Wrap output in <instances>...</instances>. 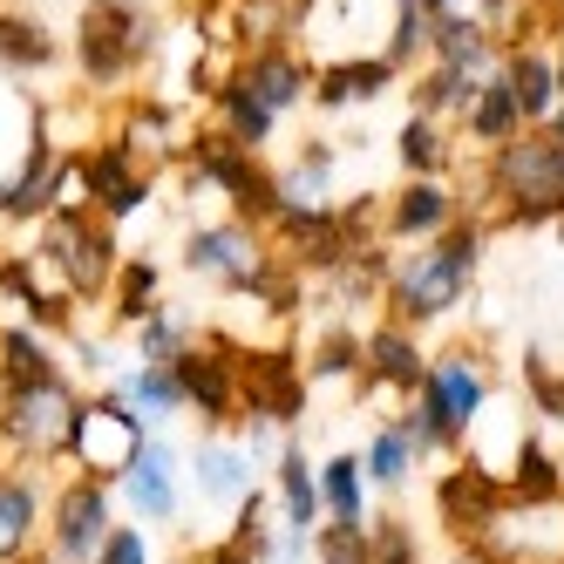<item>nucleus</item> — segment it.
<instances>
[{
    "mask_svg": "<svg viewBox=\"0 0 564 564\" xmlns=\"http://www.w3.org/2000/svg\"><path fill=\"white\" fill-rule=\"evenodd\" d=\"M422 381H429V347H422V334L415 327H401V319H375L368 327V394H422Z\"/></svg>",
    "mask_w": 564,
    "mask_h": 564,
    "instance_id": "obj_18",
    "label": "nucleus"
},
{
    "mask_svg": "<svg viewBox=\"0 0 564 564\" xmlns=\"http://www.w3.org/2000/svg\"><path fill=\"white\" fill-rule=\"evenodd\" d=\"M469 218H503L517 231H538L564 218V150L544 130H523L503 150H490V171L476 177V191L463 197Z\"/></svg>",
    "mask_w": 564,
    "mask_h": 564,
    "instance_id": "obj_2",
    "label": "nucleus"
},
{
    "mask_svg": "<svg viewBox=\"0 0 564 564\" xmlns=\"http://www.w3.org/2000/svg\"><path fill=\"white\" fill-rule=\"evenodd\" d=\"M150 442V422L130 409L123 394H83V415H75V435H68V469L75 476H96L116 490V476L137 463V449Z\"/></svg>",
    "mask_w": 564,
    "mask_h": 564,
    "instance_id": "obj_8",
    "label": "nucleus"
},
{
    "mask_svg": "<svg viewBox=\"0 0 564 564\" xmlns=\"http://www.w3.org/2000/svg\"><path fill=\"white\" fill-rule=\"evenodd\" d=\"M156 286H164V272H156L150 259H130L123 272H116V286H109V319H116V327H143V319L164 306Z\"/></svg>",
    "mask_w": 564,
    "mask_h": 564,
    "instance_id": "obj_36",
    "label": "nucleus"
},
{
    "mask_svg": "<svg viewBox=\"0 0 564 564\" xmlns=\"http://www.w3.org/2000/svg\"><path fill=\"white\" fill-rule=\"evenodd\" d=\"M360 463H368V490H381V497H401L422 456H415V442L401 435V422H381V429L368 435V449H360Z\"/></svg>",
    "mask_w": 564,
    "mask_h": 564,
    "instance_id": "obj_35",
    "label": "nucleus"
},
{
    "mask_svg": "<svg viewBox=\"0 0 564 564\" xmlns=\"http://www.w3.org/2000/svg\"><path fill=\"white\" fill-rule=\"evenodd\" d=\"M469 564H564V497L557 503H503L497 523L469 544Z\"/></svg>",
    "mask_w": 564,
    "mask_h": 564,
    "instance_id": "obj_11",
    "label": "nucleus"
},
{
    "mask_svg": "<svg viewBox=\"0 0 564 564\" xmlns=\"http://www.w3.org/2000/svg\"><path fill=\"white\" fill-rule=\"evenodd\" d=\"M116 523H123V517H116V490H109V482L68 469L55 482V497H48V538H42V551L55 564H96Z\"/></svg>",
    "mask_w": 564,
    "mask_h": 564,
    "instance_id": "obj_9",
    "label": "nucleus"
},
{
    "mask_svg": "<svg viewBox=\"0 0 564 564\" xmlns=\"http://www.w3.org/2000/svg\"><path fill=\"white\" fill-rule=\"evenodd\" d=\"M191 340H197V334H191V313L164 300V306H156L143 327H137V360H150V368H177V354H184Z\"/></svg>",
    "mask_w": 564,
    "mask_h": 564,
    "instance_id": "obj_37",
    "label": "nucleus"
},
{
    "mask_svg": "<svg viewBox=\"0 0 564 564\" xmlns=\"http://www.w3.org/2000/svg\"><path fill=\"white\" fill-rule=\"evenodd\" d=\"M96 564H150V538L137 531V523H116L109 531V544H102V557Z\"/></svg>",
    "mask_w": 564,
    "mask_h": 564,
    "instance_id": "obj_43",
    "label": "nucleus"
},
{
    "mask_svg": "<svg viewBox=\"0 0 564 564\" xmlns=\"http://www.w3.org/2000/svg\"><path fill=\"white\" fill-rule=\"evenodd\" d=\"M429 21H476V28H497L503 21V0H422Z\"/></svg>",
    "mask_w": 564,
    "mask_h": 564,
    "instance_id": "obj_42",
    "label": "nucleus"
},
{
    "mask_svg": "<svg viewBox=\"0 0 564 564\" xmlns=\"http://www.w3.org/2000/svg\"><path fill=\"white\" fill-rule=\"evenodd\" d=\"M476 89H482V75H463V68L422 62V68L409 75V109H415V116H435V123H449V130H463V116H469Z\"/></svg>",
    "mask_w": 564,
    "mask_h": 564,
    "instance_id": "obj_26",
    "label": "nucleus"
},
{
    "mask_svg": "<svg viewBox=\"0 0 564 564\" xmlns=\"http://www.w3.org/2000/svg\"><path fill=\"white\" fill-rule=\"evenodd\" d=\"M197 564H259V551H252V544H238V538H218Z\"/></svg>",
    "mask_w": 564,
    "mask_h": 564,
    "instance_id": "obj_44",
    "label": "nucleus"
},
{
    "mask_svg": "<svg viewBox=\"0 0 564 564\" xmlns=\"http://www.w3.org/2000/svg\"><path fill=\"white\" fill-rule=\"evenodd\" d=\"M177 388L184 409L205 415V429H238V340L205 334L177 354Z\"/></svg>",
    "mask_w": 564,
    "mask_h": 564,
    "instance_id": "obj_13",
    "label": "nucleus"
},
{
    "mask_svg": "<svg viewBox=\"0 0 564 564\" xmlns=\"http://www.w3.org/2000/svg\"><path fill=\"white\" fill-rule=\"evenodd\" d=\"M517 375H523V394H531V415L564 429V368H551L544 347H523L517 354Z\"/></svg>",
    "mask_w": 564,
    "mask_h": 564,
    "instance_id": "obj_38",
    "label": "nucleus"
},
{
    "mask_svg": "<svg viewBox=\"0 0 564 564\" xmlns=\"http://www.w3.org/2000/svg\"><path fill=\"white\" fill-rule=\"evenodd\" d=\"M212 123L231 137V143H246V150H265L279 137V116L265 102H252L246 89L231 83V75H218V89H212Z\"/></svg>",
    "mask_w": 564,
    "mask_h": 564,
    "instance_id": "obj_32",
    "label": "nucleus"
},
{
    "mask_svg": "<svg viewBox=\"0 0 564 564\" xmlns=\"http://www.w3.org/2000/svg\"><path fill=\"white\" fill-rule=\"evenodd\" d=\"M551 231H557V246H564V218H557V225H551Z\"/></svg>",
    "mask_w": 564,
    "mask_h": 564,
    "instance_id": "obj_48",
    "label": "nucleus"
},
{
    "mask_svg": "<svg viewBox=\"0 0 564 564\" xmlns=\"http://www.w3.org/2000/svg\"><path fill=\"white\" fill-rule=\"evenodd\" d=\"M394 156H401V177H449L456 137H449V123H435V116H415L409 109V123L394 130Z\"/></svg>",
    "mask_w": 564,
    "mask_h": 564,
    "instance_id": "obj_30",
    "label": "nucleus"
},
{
    "mask_svg": "<svg viewBox=\"0 0 564 564\" xmlns=\"http://www.w3.org/2000/svg\"><path fill=\"white\" fill-rule=\"evenodd\" d=\"M75 415H83V388H75L68 375L0 388V456L21 463V469H55V463H68Z\"/></svg>",
    "mask_w": 564,
    "mask_h": 564,
    "instance_id": "obj_3",
    "label": "nucleus"
},
{
    "mask_svg": "<svg viewBox=\"0 0 564 564\" xmlns=\"http://www.w3.org/2000/svg\"><path fill=\"white\" fill-rule=\"evenodd\" d=\"M319 510L327 523H375V503H368V463L334 449L319 463Z\"/></svg>",
    "mask_w": 564,
    "mask_h": 564,
    "instance_id": "obj_28",
    "label": "nucleus"
},
{
    "mask_svg": "<svg viewBox=\"0 0 564 564\" xmlns=\"http://www.w3.org/2000/svg\"><path fill=\"white\" fill-rule=\"evenodd\" d=\"M286 265L279 246L265 238V225H246V218H197L184 231V272L212 279L218 293H238V300H259L265 279Z\"/></svg>",
    "mask_w": 564,
    "mask_h": 564,
    "instance_id": "obj_6",
    "label": "nucleus"
},
{
    "mask_svg": "<svg viewBox=\"0 0 564 564\" xmlns=\"http://www.w3.org/2000/svg\"><path fill=\"white\" fill-rule=\"evenodd\" d=\"M401 83V68L388 55H347V62H327V68H313V102L319 109H368L381 102L388 89Z\"/></svg>",
    "mask_w": 564,
    "mask_h": 564,
    "instance_id": "obj_22",
    "label": "nucleus"
},
{
    "mask_svg": "<svg viewBox=\"0 0 564 564\" xmlns=\"http://www.w3.org/2000/svg\"><path fill=\"white\" fill-rule=\"evenodd\" d=\"M191 482H197V497L205 503H238L246 490H259V463L246 456V442H238V429H212L205 442H197V456H191Z\"/></svg>",
    "mask_w": 564,
    "mask_h": 564,
    "instance_id": "obj_20",
    "label": "nucleus"
},
{
    "mask_svg": "<svg viewBox=\"0 0 564 564\" xmlns=\"http://www.w3.org/2000/svg\"><path fill=\"white\" fill-rule=\"evenodd\" d=\"M279 212H340V150L327 137H306L293 164H279Z\"/></svg>",
    "mask_w": 564,
    "mask_h": 564,
    "instance_id": "obj_21",
    "label": "nucleus"
},
{
    "mask_svg": "<svg viewBox=\"0 0 564 564\" xmlns=\"http://www.w3.org/2000/svg\"><path fill=\"white\" fill-rule=\"evenodd\" d=\"M116 394L130 401V409L150 422V429H164L177 409H184V388H177V368H150V360H137V368L116 375Z\"/></svg>",
    "mask_w": 564,
    "mask_h": 564,
    "instance_id": "obj_34",
    "label": "nucleus"
},
{
    "mask_svg": "<svg viewBox=\"0 0 564 564\" xmlns=\"http://www.w3.org/2000/svg\"><path fill=\"white\" fill-rule=\"evenodd\" d=\"M482 246H490V225L482 218H456L449 231H435L429 246H394L388 272H381V319H401V327H435V319L463 313Z\"/></svg>",
    "mask_w": 564,
    "mask_h": 564,
    "instance_id": "obj_1",
    "label": "nucleus"
},
{
    "mask_svg": "<svg viewBox=\"0 0 564 564\" xmlns=\"http://www.w3.org/2000/svg\"><path fill=\"white\" fill-rule=\"evenodd\" d=\"M48 482H42V469H21V463H8L0 456V564H21V557H34L42 551V538H48Z\"/></svg>",
    "mask_w": 564,
    "mask_h": 564,
    "instance_id": "obj_15",
    "label": "nucleus"
},
{
    "mask_svg": "<svg viewBox=\"0 0 564 564\" xmlns=\"http://www.w3.org/2000/svg\"><path fill=\"white\" fill-rule=\"evenodd\" d=\"M156 42H164V28L137 0H89L83 21H75V68H83L89 89H123L156 55Z\"/></svg>",
    "mask_w": 564,
    "mask_h": 564,
    "instance_id": "obj_5",
    "label": "nucleus"
},
{
    "mask_svg": "<svg viewBox=\"0 0 564 564\" xmlns=\"http://www.w3.org/2000/svg\"><path fill=\"white\" fill-rule=\"evenodd\" d=\"M503 503H510L503 469H490L482 456H449V469L435 476V523H442V531H449L463 551L490 531Z\"/></svg>",
    "mask_w": 564,
    "mask_h": 564,
    "instance_id": "obj_12",
    "label": "nucleus"
},
{
    "mask_svg": "<svg viewBox=\"0 0 564 564\" xmlns=\"http://www.w3.org/2000/svg\"><path fill=\"white\" fill-rule=\"evenodd\" d=\"M62 375V360L48 347L42 327H28V319H14V327H0V388H21V381H48Z\"/></svg>",
    "mask_w": 564,
    "mask_h": 564,
    "instance_id": "obj_33",
    "label": "nucleus"
},
{
    "mask_svg": "<svg viewBox=\"0 0 564 564\" xmlns=\"http://www.w3.org/2000/svg\"><path fill=\"white\" fill-rule=\"evenodd\" d=\"M503 490L517 503H557L564 497V456H551V442L538 429L517 435V456L503 463Z\"/></svg>",
    "mask_w": 564,
    "mask_h": 564,
    "instance_id": "obj_27",
    "label": "nucleus"
},
{
    "mask_svg": "<svg viewBox=\"0 0 564 564\" xmlns=\"http://www.w3.org/2000/svg\"><path fill=\"white\" fill-rule=\"evenodd\" d=\"M21 564H55V557H48V551H34V557H21Z\"/></svg>",
    "mask_w": 564,
    "mask_h": 564,
    "instance_id": "obj_47",
    "label": "nucleus"
},
{
    "mask_svg": "<svg viewBox=\"0 0 564 564\" xmlns=\"http://www.w3.org/2000/svg\"><path fill=\"white\" fill-rule=\"evenodd\" d=\"M231 83L246 89L252 102H265L279 123L300 109V102H313V62H306V48L300 42H279V48H252V55H238V68H231Z\"/></svg>",
    "mask_w": 564,
    "mask_h": 564,
    "instance_id": "obj_16",
    "label": "nucleus"
},
{
    "mask_svg": "<svg viewBox=\"0 0 564 564\" xmlns=\"http://www.w3.org/2000/svg\"><path fill=\"white\" fill-rule=\"evenodd\" d=\"M456 218H463V197L442 177H409V184H394L381 197V238H388V252L394 246H429V238L449 231Z\"/></svg>",
    "mask_w": 564,
    "mask_h": 564,
    "instance_id": "obj_14",
    "label": "nucleus"
},
{
    "mask_svg": "<svg viewBox=\"0 0 564 564\" xmlns=\"http://www.w3.org/2000/svg\"><path fill=\"white\" fill-rule=\"evenodd\" d=\"M368 531H375V564H429V557H422V538H415L401 517H375Z\"/></svg>",
    "mask_w": 564,
    "mask_h": 564,
    "instance_id": "obj_41",
    "label": "nucleus"
},
{
    "mask_svg": "<svg viewBox=\"0 0 564 564\" xmlns=\"http://www.w3.org/2000/svg\"><path fill=\"white\" fill-rule=\"evenodd\" d=\"M381 55H388L401 75H415V68L429 62V14H422V0H394V21H388Z\"/></svg>",
    "mask_w": 564,
    "mask_h": 564,
    "instance_id": "obj_39",
    "label": "nucleus"
},
{
    "mask_svg": "<svg viewBox=\"0 0 564 564\" xmlns=\"http://www.w3.org/2000/svg\"><path fill=\"white\" fill-rule=\"evenodd\" d=\"M272 517L293 523V531H319L327 510H319V469L306 463L300 442H286V456L272 463Z\"/></svg>",
    "mask_w": 564,
    "mask_h": 564,
    "instance_id": "obj_24",
    "label": "nucleus"
},
{
    "mask_svg": "<svg viewBox=\"0 0 564 564\" xmlns=\"http://www.w3.org/2000/svg\"><path fill=\"white\" fill-rule=\"evenodd\" d=\"M306 381H313V388L368 381V334H354V327H327V334L306 347Z\"/></svg>",
    "mask_w": 564,
    "mask_h": 564,
    "instance_id": "obj_31",
    "label": "nucleus"
},
{
    "mask_svg": "<svg viewBox=\"0 0 564 564\" xmlns=\"http://www.w3.org/2000/svg\"><path fill=\"white\" fill-rule=\"evenodd\" d=\"M34 259H42L62 286L75 293V306H89L116 286V272H123V246H116V225L89 205H62L42 238H34Z\"/></svg>",
    "mask_w": 564,
    "mask_h": 564,
    "instance_id": "obj_4",
    "label": "nucleus"
},
{
    "mask_svg": "<svg viewBox=\"0 0 564 564\" xmlns=\"http://www.w3.org/2000/svg\"><path fill=\"white\" fill-rule=\"evenodd\" d=\"M503 75H510V89H517V109H523V123L544 130L551 123V109H557V62H551V34L544 42H517L503 48Z\"/></svg>",
    "mask_w": 564,
    "mask_h": 564,
    "instance_id": "obj_23",
    "label": "nucleus"
},
{
    "mask_svg": "<svg viewBox=\"0 0 564 564\" xmlns=\"http://www.w3.org/2000/svg\"><path fill=\"white\" fill-rule=\"evenodd\" d=\"M544 137H551V143L564 150V96H557V109H551V123H544Z\"/></svg>",
    "mask_w": 564,
    "mask_h": 564,
    "instance_id": "obj_46",
    "label": "nucleus"
},
{
    "mask_svg": "<svg viewBox=\"0 0 564 564\" xmlns=\"http://www.w3.org/2000/svg\"><path fill=\"white\" fill-rule=\"evenodd\" d=\"M531 123H523V109H517V89H510V75L497 68V75H482V89H476V102H469V116H463V137L490 156V150H503L510 137H523Z\"/></svg>",
    "mask_w": 564,
    "mask_h": 564,
    "instance_id": "obj_25",
    "label": "nucleus"
},
{
    "mask_svg": "<svg viewBox=\"0 0 564 564\" xmlns=\"http://www.w3.org/2000/svg\"><path fill=\"white\" fill-rule=\"evenodd\" d=\"M422 415L442 429V442L463 456L482 415H490V401H497V375H490V360H482L476 347H449V354H429V381H422Z\"/></svg>",
    "mask_w": 564,
    "mask_h": 564,
    "instance_id": "obj_7",
    "label": "nucleus"
},
{
    "mask_svg": "<svg viewBox=\"0 0 564 564\" xmlns=\"http://www.w3.org/2000/svg\"><path fill=\"white\" fill-rule=\"evenodd\" d=\"M551 62H557V89H564V8H557V21H551Z\"/></svg>",
    "mask_w": 564,
    "mask_h": 564,
    "instance_id": "obj_45",
    "label": "nucleus"
},
{
    "mask_svg": "<svg viewBox=\"0 0 564 564\" xmlns=\"http://www.w3.org/2000/svg\"><path fill=\"white\" fill-rule=\"evenodd\" d=\"M177 490H184V463H177V449L164 435H150L137 449V463L116 476V497L130 503V517H150V523L177 517Z\"/></svg>",
    "mask_w": 564,
    "mask_h": 564,
    "instance_id": "obj_19",
    "label": "nucleus"
},
{
    "mask_svg": "<svg viewBox=\"0 0 564 564\" xmlns=\"http://www.w3.org/2000/svg\"><path fill=\"white\" fill-rule=\"evenodd\" d=\"M83 197H89V212H102L109 225H123L130 212H143V205H150V171H143L137 156L109 137L102 150H89V156H83Z\"/></svg>",
    "mask_w": 564,
    "mask_h": 564,
    "instance_id": "obj_17",
    "label": "nucleus"
},
{
    "mask_svg": "<svg viewBox=\"0 0 564 564\" xmlns=\"http://www.w3.org/2000/svg\"><path fill=\"white\" fill-rule=\"evenodd\" d=\"M313 564H375V531L368 523H319Z\"/></svg>",
    "mask_w": 564,
    "mask_h": 564,
    "instance_id": "obj_40",
    "label": "nucleus"
},
{
    "mask_svg": "<svg viewBox=\"0 0 564 564\" xmlns=\"http://www.w3.org/2000/svg\"><path fill=\"white\" fill-rule=\"evenodd\" d=\"M306 394H313L306 354L279 347V340L272 347H238V415H265L279 429H300Z\"/></svg>",
    "mask_w": 564,
    "mask_h": 564,
    "instance_id": "obj_10",
    "label": "nucleus"
},
{
    "mask_svg": "<svg viewBox=\"0 0 564 564\" xmlns=\"http://www.w3.org/2000/svg\"><path fill=\"white\" fill-rule=\"evenodd\" d=\"M62 62V42L48 34V21H34L21 8H0V68L8 75H42Z\"/></svg>",
    "mask_w": 564,
    "mask_h": 564,
    "instance_id": "obj_29",
    "label": "nucleus"
}]
</instances>
